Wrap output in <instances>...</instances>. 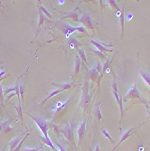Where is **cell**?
<instances>
[{"label":"cell","instance_id":"cell-3","mask_svg":"<svg viewBox=\"0 0 150 151\" xmlns=\"http://www.w3.org/2000/svg\"><path fill=\"white\" fill-rule=\"evenodd\" d=\"M136 128H129V129H128V130H127L126 132H124V134H123V135H122V137H121L120 141L117 144V146L115 147V148H114L113 150H115V149H116L117 147H119V146H120V145L122 142H124L126 139H127V138H129V137H130V136H131L133 133H136V132H132V131H134V130H135Z\"/></svg>","mask_w":150,"mask_h":151},{"label":"cell","instance_id":"cell-2","mask_svg":"<svg viewBox=\"0 0 150 151\" xmlns=\"http://www.w3.org/2000/svg\"><path fill=\"white\" fill-rule=\"evenodd\" d=\"M125 96H126V98H138V99H141L140 93L138 92L136 84H134V86H132V87L129 89V91H128V92Z\"/></svg>","mask_w":150,"mask_h":151},{"label":"cell","instance_id":"cell-12","mask_svg":"<svg viewBox=\"0 0 150 151\" xmlns=\"http://www.w3.org/2000/svg\"><path fill=\"white\" fill-rule=\"evenodd\" d=\"M95 151H100V146H99V145H96V147H95Z\"/></svg>","mask_w":150,"mask_h":151},{"label":"cell","instance_id":"cell-13","mask_svg":"<svg viewBox=\"0 0 150 151\" xmlns=\"http://www.w3.org/2000/svg\"><path fill=\"white\" fill-rule=\"evenodd\" d=\"M132 18V15L131 14H128L127 15V20H130Z\"/></svg>","mask_w":150,"mask_h":151},{"label":"cell","instance_id":"cell-7","mask_svg":"<svg viewBox=\"0 0 150 151\" xmlns=\"http://www.w3.org/2000/svg\"><path fill=\"white\" fill-rule=\"evenodd\" d=\"M140 73H141V76L144 79V81L150 86V74L148 72H145V71H141Z\"/></svg>","mask_w":150,"mask_h":151},{"label":"cell","instance_id":"cell-8","mask_svg":"<svg viewBox=\"0 0 150 151\" xmlns=\"http://www.w3.org/2000/svg\"><path fill=\"white\" fill-rule=\"evenodd\" d=\"M102 133H103V134L105 135V137H106V138H109V139L110 140L111 142H114V139H113V138H111V137L110 136V134L108 133V131H107L105 128H102Z\"/></svg>","mask_w":150,"mask_h":151},{"label":"cell","instance_id":"cell-4","mask_svg":"<svg viewBox=\"0 0 150 151\" xmlns=\"http://www.w3.org/2000/svg\"><path fill=\"white\" fill-rule=\"evenodd\" d=\"M91 43L92 45H94L97 48H99L100 51H105V52H111V50H110V49H108V48H106L105 46H102V44H100V43H99V42H95V41H93V40H91Z\"/></svg>","mask_w":150,"mask_h":151},{"label":"cell","instance_id":"cell-11","mask_svg":"<svg viewBox=\"0 0 150 151\" xmlns=\"http://www.w3.org/2000/svg\"><path fill=\"white\" fill-rule=\"evenodd\" d=\"M96 116L98 117L99 120H101L102 116H101V114H100V108H98V109H97V111H96Z\"/></svg>","mask_w":150,"mask_h":151},{"label":"cell","instance_id":"cell-14","mask_svg":"<svg viewBox=\"0 0 150 151\" xmlns=\"http://www.w3.org/2000/svg\"><path fill=\"white\" fill-rule=\"evenodd\" d=\"M148 113H149V115H150V111H148Z\"/></svg>","mask_w":150,"mask_h":151},{"label":"cell","instance_id":"cell-10","mask_svg":"<svg viewBox=\"0 0 150 151\" xmlns=\"http://www.w3.org/2000/svg\"><path fill=\"white\" fill-rule=\"evenodd\" d=\"M79 53L81 55V57H83V61H84L85 62H86L87 60H86V57H85V55H84V51H83V50H79Z\"/></svg>","mask_w":150,"mask_h":151},{"label":"cell","instance_id":"cell-1","mask_svg":"<svg viewBox=\"0 0 150 151\" xmlns=\"http://www.w3.org/2000/svg\"><path fill=\"white\" fill-rule=\"evenodd\" d=\"M33 118V120L37 123V126L41 128V130H42V134H44V136H45V139H46V144L52 148V149H53V150H55V147H54V146H53L52 144V142H51V140H50V138H49V136H48V133H47V131H48V127H47V122L45 121V120H42V118H38V117H32Z\"/></svg>","mask_w":150,"mask_h":151},{"label":"cell","instance_id":"cell-5","mask_svg":"<svg viewBox=\"0 0 150 151\" xmlns=\"http://www.w3.org/2000/svg\"><path fill=\"white\" fill-rule=\"evenodd\" d=\"M112 92H113V94H114V96H115V98H116L117 103H119V105H120V111H121V118H122L123 114H124V111H123V107H122V102H121V101H120V97H119V92H117V91H113Z\"/></svg>","mask_w":150,"mask_h":151},{"label":"cell","instance_id":"cell-6","mask_svg":"<svg viewBox=\"0 0 150 151\" xmlns=\"http://www.w3.org/2000/svg\"><path fill=\"white\" fill-rule=\"evenodd\" d=\"M84 130H85V121H83L78 128L77 132H78V136H79V140L81 139V137L84 133Z\"/></svg>","mask_w":150,"mask_h":151},{"label":"cell","instance_id":"cell-9","mask_svg":"<svg viewBox=\"0 0 150 151\" xmlns=\"http://www.w3.org/2000/svg\"><path fill=\"white\" fill-rule=\"evenodd\" d=\"M61 91H62V90H61V89H60V90H56L55 91H52V93H51V94L48 96V98H46V100H49V99L51 98V97L54 96L55 94H57V93H59V92H61ZM46 100H45V101H46Z\"/></svg>","mask_w":150,"mask_h":151}]
</instances>
